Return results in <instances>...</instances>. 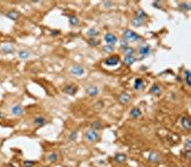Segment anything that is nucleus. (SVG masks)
Listing matches in <instances>:
<instances>
[{"label":"nucleus","instance_id":"nucleus-1","mask_svg":"<svg viewBox=\"0 0 191 167\" xmlns=\"http://www.w3.org/2000/svg\"><path fill=\"white\" fill-rule=\"evenodd\" d=\"M83 139H85L88 143H95V142H97L99 140V135L97 131H95L93 129H89L83 134Z\"/></svg>","mask_w":191,"mask_h":167},{"label":"nucleus","instance_id":"nucleus-2","mask_svg":"<svg viewBox=\"0 0 191 167\" xmlns=\"http://www.w3.org/2000/svg\"><path fill=\"white\" fill-rule=\"evenodd\" d=\"M122 35H123V40H125L126 42H135V41L141 40L140 35L131 30H125Z\"/></svg>","mask_w":191,"mask_h":167},{"label":"nucleus","instance_id":"nucleus-3","mask_svg":"<svg viewBox=\"0 0 191 167\" xmlns=\"http://www.w3.org/2000/svg\"><path fill=\"white\" fill-rule=\"evenodd\" d=\"M70 73L72 74V75L76 76H81L82 75H84L85 70H84L83 67L80 66V65H74V66L71 67Z\"/></svg>","mask_w":191,"mask_h":167},{"label":"nucleus","instance_id":"nucleus-4","mask_svg":"<svg viewBox=\"0 0 191 167\" xmlns=\"http://www.w3.org/2000/svg\"><path fill=\"white\" fill-rule=\"evenodd\" d=\"M150 51H151V48H150L149 45H143V46H141L140 48H139V54H140L141 58H145L149 56L150 54Z\"/></svg>","mask_w":191,"mask_h":167},{"label":"nucleus","instance_id":"nucleus-5","mask_svg":"<svg viewBox=\"0 0 191 167\" xmlns=\"http://www.w3.org/2000/svg\"><path fill=\"white\" fill-rule=\"evenodd\" d=\"M180 123H181V126L184 128V130L189 131L191 129V121L188 117H186V116L182 117L181 119H180Z\"/></svg>","mask_w":191,"mask_h":167},{"label":"nucleus","instance_id":"nucleus-6","mask_svg":"<svg viewBox=\"0 0 191 167\" xmlns=\"http://www.w3.org/2000/svg\"><path fill=\"white\" fill-rule=\"evenodd\" d=\"M46 123H47V120H46L45 117H43L42 116H37L35 117L34 120H32V124L34 125V126L36 127H43L44 125H46Z\"/></svg>","mask_w":191,"mask_h":167},{"label":"nucleus","instance_id":"nucleus-7","mask_svg":"<svg viewBox=\"0 0 191 167\" xmlns=\"http://www.w3.org/2000/svg\"><path fill=\"white\" fill-rule=\"evenodd\" d=\"M119 56H110V57H108V58L105 60L104 63H105V65H107V66L113 67V66H117V65L119 64Z\"/></svg>","mask_w":191,"mask_h":167},{"label":"nucleus","instance_id":"nucleus-8","mask_svg":"<svg viewBox=\"0 0 191 167\" xmlns=\"http://www.w3.org/2000/svg\"><path fill=\"white\" fill-rule=\"evenodd\" d=\"M23 113H24L23 108L21 107L20 105H13L12 106V108H11V114H12L13 116L20 117L22 116Z\"/></svg>","mask_w":191,"mask_h":167},{"label":"nucleus","instance_id":"nucleus-9","mask_svg":"<svg viewBox=\"0 0 191 167\" xmlns=\"http://www.w3.org/2000/svg\"><path fill=\"white\" fill-rule=\"evenodd\" d=\"M85 92L89 97H97L99 93V87H97L95 85H91L86 89Z\"/></svg>","mask_w":191,"mask_h":167},{"label":"nucleus","instance_id":"nucleus-10","mask_svg":"<svg viewBox=\"0 0 191 167\" xmlns=\"http://www.w3.org/2000/svg\"><path fill=\"white\" fill-rule=\"evenodd\" d=\"M104 40L105 42L107 43L109 45H114L117 43V41H118V38L116 37V35H114L113 34H111V32H109V34H106L104 35Z\"/></svg>","mask_w":191,"mask_h":167},{"label":"nucleus","instance_id":"nucleus-11","mask_svg":"<svg viewBox=\"0 0 191 167\" xmlns=\"http://www.w3.org/2000/svg\"><path fill=\"white\" fill-rule=\"evenodd\" d=\"M148 160L150 162H153V163H157L159 162L160 160V156L158 154L157 152H150L149 155H148Z\"/></svg>","mask_w":191,"mask_h":167},{"label":"nucleus","instance_id":"nucleus-12","mask_svg":"<svg viewBox=\"0 0 191 167\" xmlns=\"http://www.w3.org/2000/svg\"><path fill=\"white\" fill-rule=\"evenodd\" d=\"M114 160L118 163H124L127 160V157H126V155L123 154V153H117V154L115 155Z\"/></svg>","mask_w":191,"mask_h":167},{"label":"nucleus","instance_id":"nucleus-13","mask_svg":"<svg viewBox=\"0 0 191 167\" xmlns=\"http://www.w3.org/2000/svg\"><path fill=\"white\" fill-rule=\"evenodd\" d=\"M129 100H130V95H128L127 93L123 92L119 95V103L122 104V105L128 103V101Z\"/></svg>","mask_w":191,"mask_h":167},{"label":"nucleus","instance_id":"nucleus-14","mask_svg":"<svg viewBox=\"0 0 191 167\" xmlns=\"http://www.w3.org/2000/svg\"><path fill=\"white\" fill-rule=\"evenodd\" d=\"M129 115H130L131 117H133V119H139V117H141V111L138 107H134V108H132L130 110Z\"/></svg>","mask_w":191,"mask_h":167},{"label":"nucleus","instance_id":"nucleus-15","mask_svg":"<svg viewBox=\"0 0 191 167\" xmlns=\"http://www.w3.org/2000/svg\"><path fill=\"white\" fill-rule=\"evenodd\" d=\"M76 90H78V89H76L75 86L67 85V86H65L63 88V92L66 93V94H68V95H75L76 93Z\"/></svg>","mask_w":191,"mask_h":167},{"label":"nucleus","instance_id":"nucleus-16","mask_svg":"<svg viewBox=\"0 0 191 167\" xmlns=\"http://www.w3.org/2000/svg\"><path fill=\"white\" fill-rule=\"evenodd\" d=\"M91 129L95 130V131L102 130V129H104V125H103L100 121H99V120H96V121L91 123Z\"/></svg>","mask_w":191,"mask_h":167},{"label":"nucleus","instance_id":"nucleus-17","mask_svg":"<svg viewBox=\"0 0 191 167\" xmlns=\"http://www.w3.org/2000/svg\"><path fill=\"white\" fill-rule=\"evenodd\" d=\"M143 85H144V82L141 78H138L135 79V82H134V89L135 90L139 91V90L143 89Z\"/></svg>","mask_w":191,"mask_h":167},{"label":"nucleus","instance_id":"nucleus-18","mask_svg":"<svg viewBox=\"0 0 191 167\" xmlns=\"http://www.w3.org/2000/svg\"><path fill=\"white\" fill-rule=\"evenodd\" d=\"M31 56V52L28 50H20L18 52V57L20 59H27Z\"/></svg>","mask_w":191,"mask_h":167},{"label":"nucleus","instance_id":"nucleus-19","mask_svg":"<svg viewBox=\"0 0 191 167\" xmlns=\"http://www.w3.org/2000/svg\"><path fill=\"white\" fill-rule=\"evenodd\" d=\"M123 62L127 65V66H131V65H133L136 62V58L133 56H125Z\"/></svg>","mask_w":191,"mask_h":167},{"label":"nucleus","instance_id":"nucleus-20","mask_svg":"<svg viewBox=\"0 0 191 167\" xmlns=\"http://www.w3.org/2000/svg\"><path fill=\"white\" fill-rule=\"evenodd\" d=\"M6 16L8 18L12 19V20L16 21L19 18V13L17 12H15V11H11V12H8L6 13Z\"/></svg>","mask_w":191,"mask_h":167},{"label":"nucleus","instance_id":"nucleus-21","mask_svg":"<svg viewBox=\"0 0 191 167\" xmlns=\"http://www.w3.org/2000/svg\"><path fill=\"white\" fill-rule=\"evenodd\" d=\"M150 93L153 95H160V93H162V91H160V87L158 85V84H154L151 89H150Z\"/></svg>","mask_w":191,"mask_h":167},{"label":"nucleus","instance_id":"nucleus-22","mask_svg":"<svg viewBox=\"0 0 191 167\" xmlns=\"http://www.w3.org/2000/svg\"><path fill=\"white\" fill-rule=\"evenodd\" d=\"M190 71L189 70H184V81L185 83H186V85L189 87L191 85V81H190Z\"/></svg>","mask_w":191,"mask_h":167},{"label":"nucleus","instance_id":"nucleus-23","mask_svg":"<svg viewBox=\"0 0 191 167\" xmlns=\"http://www.w3.org/2000/svg\"><path fill=\"white\" fill-rule=\"evenodd\" d=\"M2 51H3L5 54H12L13 52V45L11 44H5L3 45V47H2Z\"/></svg>","mask_w":191,"mask_h":167},{"label":"nucleus","instance_id":"nucleus-24","mask_svg":"<svg viewBox=\"0 0 191 167\" xmlns=\"http://www.w3.org/2000/svg\"><path fill=\"white\" fill-rule=\"evenodd\" d=\"M143 24V20L141 18H138L137 16L136 17H134L132 19V25L135 26V27H141V25Z\"/></svg>","mask_w":191,"mask_h":167},{"label":"nucleus","instance_id":"nucleus-25","mask_svg":"<svg viewBox=\"0 0 191 167\" xmlns=\"http://www.w3.org/2000/svg\"><path fill=\"white\" fill-rule=\"evenodd\" d=\"M47 160L50 161V162H56V161L58 160V156H57L56 153L53 152V153H51V154L48 155Z\"/></svg>","mask_w":191,"mask_h":167},{"label":"nucleus","instance_id":"nucleus-26","mask_svg":"<svg viewBox=\"0 0 191 167\" xmlns=\"http://www.w3.org/2000/svg\"><path fill=\"white\" fill-rule=\"evenodd\" d=\"M69 23H70L71 26L78 25V17H76V15H70L69 16Z\"/></svg>","mask_w":191,"mask_h":167},{"label":"nucleus","instance_id":"nucleus-27","mask_svg":"<svg viewBox=\"0 0 191 167\" xmlns=\"http://www.w3.org/2000/svg\"><path fill=\"white\" fill-rule=\"evenodd\" d=\"M78 131L75 130L69 134L68 139H69V140H71V141H75V140H76V139H78Z\"/></svg>","mask_w":191,"mask_h":167},{"label":"nucleus","instance_id":"nucleus-28","mask_svg":"<svg viewBox=\"0 0 191 167\" xmlns=\"http://www.w3.org/2000/svg\"><path fill=\"white\" fill-rule=\"evenodd\" d=\"M99 32L97 31L96 29H89L88 31H87V35L90 37V38H93V37H96L97 35H99Z\"/></svg>","mask_w":191,"mask_h":167},{"label":"nucleus","instance_id":"nucleus-29","mask_svg":"<svg viewBox=\"0 0 191 167\" xmlns=\"http://www.w3.org/2000/svg\"><path fill=\"white\" fill-rule=\"evenodd\" d=\"M122 51H123L125 56H133V54H135V50H134L132 47H129V46H128L127 48L123 49Z\"/></svg>","mask_w":191,"mask_h":167},{"label":"nucleus","instance_id":"nucleus-30","mask_svg":"<svg viewBox=\"0 0 191 167\" xmlns=\"http://www.w3.org/2000/svg\"><path fill=\"white\" fill-rule=\"evenodd\" d=\"M88 43H89V45L90 46H97L100 43V41L99 40V39H97V38H95V37H93V38H90V39L88 40Z\"/></svg>","mask_w":191,"mask_h":167},{"label":"nucleus","instance_id":"nucleus-31","mask_svg":"<svg viewBox=\"0 0 191 167\" xmlns=\"http://www.w3.org/2000/svg\"><path fill=\"white\" fill-rule=\"evenodd\" d=\"M136 16H137L138 18H141V19H143V18H145L147 15H146V13L144 12V11H143L141 9H139L137 11V15Z\"/></svg>","mask_w":191,"mask_h":167},{"label":"nucleus","instance_id":"nucleus-32","mask_svg":"<svg viewBox=\"0 0 191 167\" xmlns=\"http://www.w3.org/2000/svg\"><path fill=\"white\" fill-rule=\"evenodd\" d=\"M103 52H105V53H112L114 50V46L113 45H104L102 48Z\"/></svg>","mask_w":191,"mask_h":167},{"label":"nucleus","instance_id":"nucleus-33","mask_svg":"<svg viewBox=\"0 0 191 167\" xmlns=\"http://www.w3.org/2000/svg\"><path fill=\"white\" fill-rule=\"evenodd\" d=\"M184 146L185 150H191V139L189 138L185 139V141L184 143Z\"/></svg>","mask_w":191,"mask_h":167},{"label":"nucleus","instance_id":"nucleus-34","mask_svg":"<svg viewBox=\"0 0 191 167\" xmlns=\"http://www.w3.org/2000/svg\"><path fill=\"white\" fill-rule=\"evenodd\" d=\"M35 162L32 160H24L23 161V165L24 167H34Z\"/></svg>","mask_w":191,"mask_h":167},{"label":"nucleus","instance_id":"nucleus-35","mask_svg":"<svg viewBox=\"0 0 191 167\" xmlns=\"http://www.w3.org/2000/svg\"><path fill=\"white\" fill-rule=\"evenodd\" d=\"M180 7H181L182 9L185 10V11H190V9H191L190 4H188V3H182L181 5H180Z\"/></svg>","mask_w":191,"mask_h":167},{"label":"nucleus","instance_id":"nucleus-36","mask_svg":"<svg viewBox=\"0 0 191 167\" xmlns=\"http://www.w3.org/2000/svg\"><path fill=\"white\" fill-rule=\"evenodd\" d=\"M184 157L186 158V160H190V158H191V150H185V151H184Z\"/></svg>","mask_w":191,"mask_h":167},{"label":"nucleus","instance_id":"nucleus-37","mask_svg":"<svg viewBox=\"0 0 191 167\" xmlns=\"http://www.w3.org/2000/svg\"><path fill=\"white\" fill-rule=\"evenodd\" d=\"M121 47V49H122V50H123V49H125V48H127V47H128V42H126V41H125V40H123V39H122Z\"/></svg>","mask_w":191,"mask_h":167},{"label":"nucleus","instance_id":"nucleus-38","mask_svg":"<svg viewBox=\"0 0 191 167\" xmlns=\"http://www.w3.org/2000/svg\"><path fill=\"white\" fill-rule=\"evenodd\" d=\"M59 34V32H58V31H56V32H54V31H52V32H51V34H52V35H56V34Z\"/></svg>","mask_w":191,"mask_h":167},{"label":"nucleus","instance_id":"nucleus-39","mask_svg":"<svg viewBox=\"0 0 191 167\" xmlns=\"http://www.w3.org/2000/svg\"><path fill=\"white\" fill-rule=\"evenodd\" d=\"M3 119V114L0 112V119Z\"/></svg>","mask_w":191,"mask_h":167},{"label":"nucleus","instance_id":"nucleus-40","mask_svg":"<svg viewBox=\"0 0 191 167\" xmlns=\"http://www.w3.org/2000/svg\"><path fill=\"white\" fill-rule=\"evenodd\" d=\"M41 167H49V166H47V165H44V166H41Z\"/></svg>","mask_w":191,"mask_h":167}]
</instances>
